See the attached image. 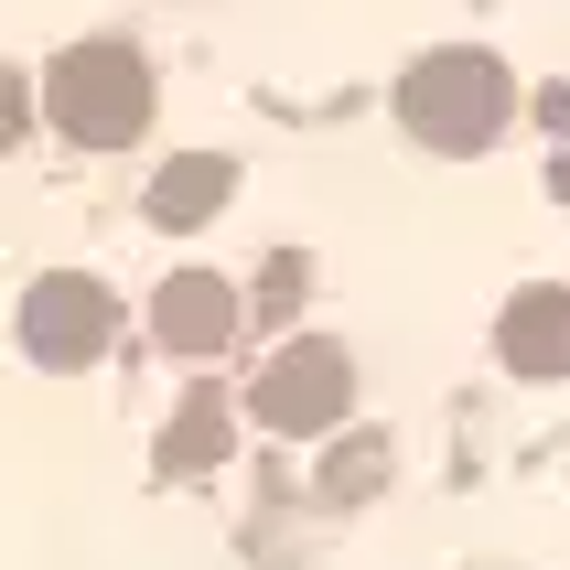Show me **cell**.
I'll list each match as a JSON object with an SVG mask.
<instances>
[{"label":"cell","instance_id":"cell-5","mask_svg":"<svg viewBox=\"0 0 570 570\" xmlns=\"http://www.w3.org/2000/svg\"><path fill=\"white\" fill-rule=\"evenodd\" d=\"M151 334L161 355H226V334H237V291L216 281V269H173L151 302Z\"/></svg>","mask_w":570,"mask_h":570},{"label":"cell","instance_id":"cell-9","mask_svg":"<svg viewBox=\"0 0 570 570\" xmlns=\"http://www.w3.org/2000/svg\"><path fill=\"white\" fill-rule=\"evenodd\" d=\"M377 484H387V442H355V452H334L323 495H334V507H355V495H377Z\"/></svg>","mask_w":570,"mask_h":570},{"label":"cell","instance_id":"cell-7","mask_svg":"<svg viewBox=\"0 0 570 570\" xmlns=\"http://www.w3.org/2000/svg\"><path fill=\"white\" fill-rule=\"evenodd\" d=\"M237 194V161L226 151H184V161H161V184H151V226H205Z\"/></svg>","mask_w":570,"mask_h":570},{"label":"cell","instance_id":"cell-3","mask_svg":"<svg viewBox=\"0 0 570 570\" xmlns=\"http://www.w3.org/2000/svg\"><path fill=\"white\" fill-rule=\"evenodd\" d=\"M248 410L281 431V442H313V431H334V420L355 410V355L334 345V334H291L269 366H258Z\"/></svg>","mask_w":570,"mask_h":570},{"label":"cell","instance_id":"cell-6","mask_svg":"<svg viewBox=\"0 0 570 570\" xmlns=\"http://www.w3.org/2000/svg\"><path fill=\"white\" fill-rule=\"evenodd\" d=\"M495 355H507L517 377H570V291L560 281L517 291L507 323H495Z\"/></svg>","mask_w":570,"mask_h":570},{"label":"cell","instance_id":"cell-4","mask_svg":"<svg viewBox=\"0 0 570 570\" xmlns=\"http://www.w3.org/2000/svg\"><path fill=\"white\" fill-rule=\"evenodd\" d=\"M108 291L97 281H76V269H55V281H32L22 291V345H32V366H97L108 355Z\"/></svg>","mask_w":570,"mask_h":570},{"label":"cell","instance_id":"cell-2","mask_svg":"<svg viewBox=\"0 0 570 570\" xmlns=\"http://www.w3.org/2000/svg\"><path fill=\"white\" fill-rule=\"evenodd\" d=\"M43 119L65 140H87V151H119V140L151 129V65L129 43H65L43 65Z\"/></svg>","mask_w":570,"mask_h":570},{"label":"cell","instance_id":"cell-10","mask_svg":"<svg viewBox=\"0 0 570 570\" xmlns=\"http://www.w3.org/2000/svg\"><path fill=\"white\" fill-rule=\"evenodd\" d=\"M11 129H22V87H0V140H11Z\"/></svg>","mask_w":570,"mask_h":570},{"label":"cell","instance_id":"cell-1","mask_svg":"<svg viewBox=\"0 0 570 570\" xmlns=\"http://www.w3.org/2000/svg\"><path fill=\"white\" fill-rule=\"evenodd\" d=\"M507 119H517V76L474 43H442V55H420L399 76V129L420 151H495Z\"/></svg>","mask_w":570,"mask_h":570},{"label":"cell","instance_id":"cell-8","mask_svg":"<svg viewBox=\"0 0 570 570\" xmlns=\"http://www.w3.org/2000/svg\"><path fill=\"white\" fill-rule=\"evenodd\" d=\"M226 442H237L226 387H194L184 410H173V431H161V474H205V463H226Z\"/></svg>","mask_w":570,"mask_h":570}]
</instances>
